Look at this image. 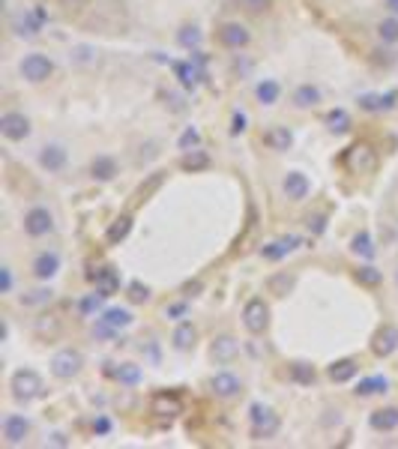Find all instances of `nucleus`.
<instances>
[{
	"mask_svg": "<svg viewBox=\"0 0 398 449\" xmlns=\"http://www.w3.org/2000/svg\"><path fill=\"white\" fill-rule=\"evenodd\" d=\"M48 443H51V446H69V440H66V434H60V431H54V434L48 437Z\"/></svg>",
	"mask_w": 398,
	"mask_h": 449,
	"instance_id": "53",
	"label": "nucleus"
},
{
	"mask_svg": "<svg viewBox=\"0 0 398 449\" xmlns=\"http://www.w3.org/2000/svg\"><path fill=\"white\" fill-rule=\"evenodd\" d=\"M27 434H30V422H27V417H21V413H9V417L3 419V440L9 446H21Z\"/></svg>",
	"mask_w": 398,
	"mask_h": 449,
	"instance_id": "11",
	"label": "nucleus"
},
{
	"mask_svg": "<svg viewBox=\"0 0 398 449\" xmlns=\"http://www.w3.org/2000/svg\"><path fill=\"white\" fill-rule=\"evenodd\" d=\"M386 390H390V381H386L383 374H372V377H363L354 392L359 395V399H368V395H381Z\"/></svg>",
	"mask_w": 398,
	"mask_h": 449,
	"instance_id": "26",
	"label": "nucleus"
},
{
	"mask_svg": "<svg viewBox=\"0 0 398 449\" xmlns=\"http://www.w3.org/2000/svg\"><path fill=\"white\" fill-rule=\"evenodd\" d=\"M18 69H21V75L30 81V84H42V81L51 78L54 63H51V57H45V54H27Z\"/></svg>",
	"mask_w": 398,
	"mask_h": 449,
	"instance_id": "5",
	"label": "nucleus"
},
{
	"mask_svg": "<svg viewBox=\"0 0 398 449\" xmlns=\"http://www.w3.org/2000/svg\"><path fill=\"white\" fill-rule=\"evenodd\" d=\"M198 144H201V132H198L195 126H189V129L180 135V150H198Z\"/></svg>",
	"mask_w": 398,
	"mask_h": 449,
	"instance_id": "43",
	"label": "nucleus"
},
{
	"mask_svg": "<svg viewBox=\"0 0 398 449\" xmlns=\"http://www.w3.org/2000/svg\"><path fill=\"white\" fill-rule=\"evenodd\" d=\"M207 165H210L207 153H201V150H186V156H183V168L186 171H198V168H207Z\"/></svg>",
	"mask_w": 398,
	"mask_h": 449,
	"instance_id": "40",
	"label": "nucleus"
},
{
	"mask_svg": "<svg viewBox=\"0 0 398 449\" xmlns=\"http://www.w3.org/2000/svg\"><path fill=\"white\" fill-rule=\"evenodd\" d=\"M0 291L12 294V269L9 267H0Z\"/></svg>",
	"mask_w": 398,
	"mask_h": 449,
	"instance_id": "50",
	"label": "nucleus"
},
{
	"mask_svg": "<svg viewBox=\"0 0 398 449\" xmlns=\"http://www.w3.org/2000/svg\"><path fill=\"white\" fill-rule=\"evenodd\" d=\"M129 300L132 303H147L150 300V287L141 285V282H132L129 285Z\"/></svg>",
	"mask_w": 398,
	"mask_h": 449,
	"instance_id": "45",
	"label": "nucleus"
},
{
	"mask_svg": "<svg viewBox=\"0 0 398 449\" xmlns=\"http://www.w3.org/2000/svg\"><path fill=\"white\" fill-rule=\"evenodd\" d=\"M102 300H105V296H99V294H90V296H84V300H81V305H78V309L84 312V314H90V312H96V309H99V303H102Z\"/></svg>",
	"mask_w": 398,
	"mask_h": 449,
	"instance_id": "47",
	"label": "nucleus"
},
{
	"mask_svg": "<svg viewBox=\"0 0 398 449\" xmlns=\"http://www.w3.org/2000/svg\"><path fill=\"white\" fill-rule=\"evenodd\" d=\"M300 237L296 233H287V237H282V240H273V242H267L264 249H260V258L264 260H282V258H287L291 251H296L300 249Z\"/></svg>",
	"mask_w": 398,
	"mask_h": 449,
	"instance_id": "14",
	"label": "nucleus"
},
{
	"mask_svg": "<svg viewBox=\"0 0 398 449\" xmlns=\"http://www.w3.org/2000/svg\"><path fill=\"white\" fill-rule=\"evenodd\" d=\"M372 350H375V356H392L395 350H398V327H392V323H386V327H381L375 332V341H372Z\"/></svg>",
	"mask_w": 398,
	"mask_h": 449,
	"instance_id": "13",
	"label": "nucleus"
},
{
	"mask_svg": "<svg viewBox=\"0 0 398 449\" xmlns=\"http://www.w3.org/2000/svg\"><path fill=\"white\" fill-rule=\"evenodd\" d=\"M60 329V323L57 321H36V332H39V336H45V332H48V336H54V332Z\"/></svg>",
	"mask_w": 398,
	"mask_h": 449,
	"instance_id": "51",
	"label": "nucleus"
},
{
	"mask_svg": "<svg viewBox=\"0 0 398 449\" xmlns=\"http://www.w3.org/2000/svg\"><path fill=\"white\" fill-rule=\"evenodd\" d=\"M174 75H177V81H180V84H183L186 90H195L198 84H204V81H207V69L198 66V63L189 57V60L174 63Z\"/></svg>",
	"mask_w": 398,
	"mask_h": 449,
	"instance_id": "10",
	"label": "nucleus"
},
{
	"mask_svg": "<svg viewBox=\"0 0 398 449\" xmlns=\"http://www.w3.org/2000/svg\"><path fill=\"white\" fill-rule=\"evenodd\" d=\"M243 3V9H249V12H267L269 6H273V0H240Z\"/></svg>",
	"mask_w": 398,
	"mask_h": 449,
	"instance_id": "46",
	"label": "nucleus"
},
{
	"mask_svg": "<svg viewBox=\"0 0 398 449\" xmlns=\"http://www.w3.org/2000/svg\"><path fill=\"white\" fill-rule=\"evenodd\" d=\"M327 129L330 132H348L350 129V114L345 111V108H332V111L327 114Z\"/></svg>",
	"mask_w": 398,
	"mask_h": 449,
	"instance_id": "34",
	"label": "nucleus"
},
{
	"mask_svg": "<svg viewBox=\"0 0 398 449\" xmlns=\"http://www.w3.org/2000/svg\"><path fill=\"white\" fill-rule=\"evenodd\" d=\"M114 377L126 386H135V383H141V368L132 365V363H123L120 368H114Z\"/></svg>",
	"mask_w": 398,
	"mask_h": 449,
	"instance_id": "35",
	"label": "nucleus"
},
{
	"mask_svg": "<svg viewBox=\"0 0 398 449\" xmlns=\"http://www.w3.org/2000/svg\"><path fill=\"white\" fill-rule=\"evenodd\" d=\"M291 287H294V276H287V273L269 278V294H276V296H285Z\"/></svg>",
	"mask_w": 398,
	"mask_h": 449,
	"instance_id": "42",
	"label": "nucleus"
},
{
	"mask_svg": "<svg viewBox=\"0 0 398 449\" xmlns=\"http://www.w3.org/2000/svg\"><path fill=\"white\" fill-rule=\"evenodd\" d=\"M93 431H96L99 437H105L108 431H111V422H108L105 417H96V419H93Z\"/></svg>",
	"mask_w": 398,
	"mask_h": 449,
	"instance_id": "52",
	"label": "nucleus"
},
{
	"mask_svg": "<svg viewBox=\"0 0 398 449\" xmlns=\"http://www.w3.org/2000/svg\"><path fill=\"white\" fill-rule=\"evenodd\" d=\"M117 332H120V329L111 327V323L102 321V318L93 323V336H96V338H117Z\"/></svg>",
	"mask_w": 398,
	"mask_h": 449,
	"instance_id": "44",
	"label": "nucleus"
},
{
	"mask_svg": "<svg viewBox=\"0 0 398 449\" xmlns=\"http://www.w3.org/2000/svg\"><path fill=\"white\" fill-rule=\"evenodd\" d=\"M102 321H108L117 329H123V327H129V323H132V314L126 312V309H105L102 312Z\"/></svg>",
	"mask_w": 398,
	"mask_h": 449,
	"instance_id": "37",
	"label": "nucleus"
},
{
	"mask_svg": "<svg viewBox=\"0 0 398 449\" xmlns=\"http://www.w3.org/2000/svg\"><path fill=\"white\" fill-rule=\"evenodd\" d=\"M201 39H204V33L198 30L195 24H186V27H180V33H177V42L183 45V48H189V51L201 48Z\"/></svg>",
	"mask_w": 398,
	"mask_h": 449,
	"instance_id": "33",
	"label": "nucleus"
},
{
	"mask_svg": "<svg viewBox=\"0 0 398 449\" xmlns=\"http://www.w3.org/2000/svg\"><path fill=\"white\" fill-rule=\"evenodd\" d=\"M282 189H285V195L291 198V201H303V198H309L312 183H309V177H305L303 171H287L285 180H282Z\"/></svg>",
	"mask_w": 398,
	"mask_h": 449,
	"instance_id": "15",
	"label": "nucleus"
},
{
	"mask_svg": "<svg viewBox=\"0 0 398 449\" xmlns=\"http://www.w3.org/2000/svg\"><path fill=\"white\" fill-rule=\"evenodd\" d=\"M213 392L219 395V399H234V395H240L243 392V383H240V377L237 374H231V372H219V374H213Z\"/></svg>",
	"mask_w": 398,
	"mask_h": 449,
	"instance_id": "18",
	"label": "nucleus"
},
{
	"mask_svg": "<svg viewBox=\"0 0 398 449\" xmlns=\"http://www.w3.org/2000/svg\"><path fill=\"white\" fill-rule=\"evenodd\" d=\"M395 99L398 93H366L359 96V108H366V111H390Z\"/></svg>",
	"mask_w": 398,
	"mask_h": 449,
	"instance_id": "24",
	"label": "nucleus"
},
{
	"mask_svg": "<svg viewBox=\"0 0 398 449\" xmlns=\"http://www.w3.org/2000/svg\"><path fill=\"white\" fill-rule=\"evenodd\" d=\"M51 296H54L51 287H36V291L21 296V303L24 305H45V303H51Z\"/></svg>",
	"mask_w": 398,
	"mask_h": 449,
	"instance_id": "41",
	"label": "nucleus"
},
{
	"mask_svg": "<svg viewBox=\"0 0 398 449\" xmlns=\"http://www.w3.org/2000/svg\"><path fill=\"white\" fill-rule=\"evenodd\" d=\"M150 408H153V413H159V417L174 419L177 413H183V401H180L177 392H156V395H153Z\"/></svg>",
	"mask_w": 398,
	"mask_h": 449,
	"instance_id": "17",
	"label": "nucleus"
},
{
	"mask_svg": "<svg viewBox=\"0 0 398 449\" xmlns=\"http://www.w3.org/2000/svg\"><path fill=\"white\" fill-rule=\"evenodd\" d=\"M354 278H357L359 285H366V287H377L383 276H381V269H375V267H359L357 273H354Z\"/></svg>",
	"mask_w": 398,
	"mask_h": 449,
	"instance_id": "38",
	"label": "nucleus"
},
{
	"mask_svg": "<svg viewBox=\"0 0 398 449\" xmlns=\"http://www.w3.org/2000/svg\"><path fill=\"white\" fill-rule=\"evenodd\" d=\"M93 282H96V294L105 296V300L120 291V273H117L114 267H102V269H99V273L93 276Z\"/></svg>",
	"mask_w": 398,
	"mask_h": 449,
	"instance_id": "19",
	"label": "nucleus"
},
{
	"mask_svg": "<svg viewBox=\"0 0 398 449\" xmlns=\"http://www.w3.org/2000/svg\"><path fill=\"white\" fill-rule=\"evenodd\" d=\"M359 372V363L357 359H339V363H332L330 365V381L332 383H348V381H354Z\"/></svg>",
	"mask_w": 398,
	"mask_h": 449,
	"instance_id": "23",
	"label": "nucleus"
},
{
	"mask_svg": "<svg viewBox=\"0 0 398 449\" xmlns=\"http://www.w3.org/2000/svg\"><path fill=\"white\" fill-rule=\"evenodd\" d=\"M249 39H252L249 27L240 24V21H225L219 27V42L225 45V48H246Z\"/></svg>",
	"mask_w": 398,
	"mask_h": 449,
	"instance_id": "12",
	"label": "nucleus"
},
{
	"mask_svg": "<svg viewBox=\"0 0 398 449\" xmlns=\"http://www.w3.org/2000/svg\"><path fill=\"white\" fill-rule=\"evenodd\" d=\"M321 102V87L314 84H300L294 90V105L296 108H314Z\"/></svg>",
	"mask_w": 398,
	"mask_h": 449,
	"instance_id": "28",
	"label": "nucleus"
},
{
	"mask_svg": "<svg viewBox=\"0 0 398 449\" xmlns=\"http://www.w3.org/2000/svg\"><path fill=\"white\" fill-rule=\"evenodd\" d=\"M386 9H390L392 15H398V0H386Z\"/></svg>",
	"mask_w": 398,
	"mask_h": 449,
	"instance_id": "54",
	"label": "nucleus"
},
{
	"mask_svg": "<svg viewBox=\"0 0 398 449\" xmlns=\"http://www.w3.org/2000/svg\"><path fill=\"white\" fill-rule=\"evenodd\" d=\"M243 323H246V329L252 332V336L267 332V327H269V305L264 300H249L246 309H243Z\"/></svg>",
	"mask_w": 398,
	"mask_h": 449,
	"instance_id": "6",
	"label": "nucleus"
},
{
	"mask_svg": "<svg viewBox=\"0 0 398 449\" xmlns=\"http://www.w3.org/2000/svg\"><path fill=\"white\" fill-rule=\"evenodd\" d=\"M195 338H198V329H195L189 321H183V323H180V327L174 329V338H171V341H174L177 350H192V347H195Z\"/></svg>",
	"mask_w": 398,
	"mask_h": 449,
	"instance_id": "29",
	"label": "nucleus"
},
{
	"mask_svg": "<svg viewBox=\"0 0 398 449\" xmlns=\"http://www.w3.org/2000/svg\"><path fill=\"white\" fill-rule=\"evenodd\" d=\"M246 123H249L246 114H243V111H234V117H231V132H234V135H243V132L249 129Z\"/></svg>",
	"mask_w": 398,
	"mask_h": 449,
	"instance_id": "49",
	"label": "nucleus"
},
{
	"mask_svg": "<svg viewBox=\"0 0 398 449\" xmlns=\"http://www.w3.org/2000/svg\"><path fill=\"white\" fill-rule=\"evenodd\" d=\"M129 231H132V219L129 216H120V219H114V224L108 228L105 240L111 242V246H117V242H123L126 237H129Z\"/></svg>",
	"mask_w": 398,
	"mask_h": 449,
	"instance_id": "31",
	"label": "nucleus"
},
{
	"mask_svg": "<svg viewBox=\"0 0 398 449\" xmlns=\"http://www.w3.org/2000/svg\"><path fill=\"white\" fill-rule=\"evenodd\" d=\"M9 390H12V399L18 404H30L45 392V383L33 368H18L12 374V381H9Z\"/></svg>",
	"mask_w": 398,
	"mask_h": 449,
	"instance_id": "1",
	"label": "nucleus"
},
{
	"mask_svg": "<svg viewBox=\"0 0 398 449\" xmlns=\"http://www.w3.org/2000/svg\"><path fill=\"white\" fill-rule=\"evenodd\" d=\"M210 354H213L216 363H231V359H237V354H240V341L234 336H219L213 341Z\"/></svg>",
	"mask_w": 398,
	"mask_h": 449,
	"instance_id": "21",
	"label": "nucleus"
},
{
	"mask_svg": "<svg viewBox=\"0 0 398 449\" xmlns=\"http://www.w3.org/2000/svg\"><path fill=\"white\" fill-rule=\"evenodd\" d=\"M395 282H398V269H395Z\"/></svg>",
	"mask_w": 398,
	"mask_h": 449,
	"instance_id": "55",
	"label": "nucleus"
},
{
	"mask_svg": "<svg viewBox=\"0 0 398 449\" xmlns=\"http://www.w3.org/2000/svg\"><path fill=\"white\" fill-rule=\"evenodd\" d=\"M249 419H252V437H255V440L276 437L278 426H282L278 417H276V410L267 408V404H252V408H249Z\"/></svg>",
	"mask_w": 398,
	"mask_h": 449,
	"instance_id": "2",
	"label": "nucleus"
},
{
	"mask_svg": "<svg viewBox=\"0 0 398 449\" xmlns=\"http://www.w3.org/2000/svg\"><path fill=\"white\" fill-rule=\"evenodd\" d=\"M345 168L350 171V174H372V171L377 168V153L372 144H366V141H359L354 144V147H348L345 150Z\"/></svg>",
	"mask_w": 398,
	"mask_h": 449,
	"instance_id": "3",
	"label": "nucleus"
},
{
	"mask_svg": "<svg viewBox=\"0 0 398 449\" xmlns=\"http://www.w3.org/2000/svg\"><path fill=\"white\" fill-rule=\"evenodd\" d=\"M24 231H27V237H45V233L54 231V216L45 207H33L24 216Z\"/></svg>",
	"mask_w": 398,
	"mask_h": 449,
	"instance_id": "9",
	"label": "nucleus"
},
{
	"mask_svg": "<svg viewBox=\"0 0 398 449\" xmlns=\"http://www.w3.org/2000/svg\"><path fill=\"white\" fill-rule=\"evenodd\" d=\"M377 36H381L383 42H398V18H383L381 24H377Z\"/></svg>",
	"mask_w": 398,
	"mask_h": 449,
	"instance_id": "39",
	"label": "nucleus"
},
{
	"mask_svg": "<svg viewBox=\"0 0 398 449\" xmlns=\"http://www.w3.org/2000/svg\"><path fill=\"white\" fill-rule=\"evenodd\" d=\"M0 135L9 141H24L27 135H30V120L18 111H6L0 117Z\"/></svg>",
	"mask_w": 398,
	"mask_h": 449,
	"instance_id": "7",
	"label": "nucleus"
},
{
	"mask_svg": "<svg viewBox=\"0 0 398 449\" xmlns=\"http://www.w3.org/2000/svg\"><path fill=\"white\" fill-rule=\"evenodd\" d=\"M278 93H282V87H278V81H273V78H264L255 87V96H258L260 105H276L278 102Z\"/></svg>",
	"mask_w": 398,
	"mask_h": 449,
	"instance_id": "30",
	"label": "nucleus"
},
{
	"mask_svg": "<svg viewBox=\"0 0 398 449\" xmlns=\"http://www.w3.org/2000/svg\"><path fill=\"white\" fill-rule=\"evenodd\" d=\"M368 426L375 431H395L398 428V408H381L368 417Z\"/></svg>",
	"mask_w": 398,
	"mask_h": 449,
	"instance_id": "22",
	"label": "nucleus"
},
{
	"mask_svg": "<svg viewBox=\"0 0 398 449\" xmlns=\"http://www.w3.org/2000/svg\"><path fill=\"white\" fill-rule=\"evenodd\" d=\"M186 309H189L186 303H171V305H165V318L180 321V318H186Z\"/></svg>",
	"mask_w": 398,
	"mask_h": 449,
	"instance_id": "48",
	"label": "nucleus"
},
{
	"mask_svg": "<svg viewBox=\"0 0 398 449\" xmlns=\"http://www.w3.org/2000/svg\"><path fill=\"white\" fill-rule=\"evenodd\" d=\"M60 273V255L57 251H39V255L33 258V276L39 278V282H48Z\"/></svg>",
	"mask_w": 398,
	"mask_h": 449,
	"instance_id": "16",
	"label": "nucleus"
},
{
	"mask_svg": "<svg viewBox=\"0 0 398 449\" xmlns=\"http://www.w3.org/2000/svg\"><path fill=\"white\" fill-rule=\"evenodd\" d=\"M350 249H354V251H357V255H359V258H366V260H372V258L377 255V249H375V240H372V237H368V233H366V231H359V233H357V237H354V240H350Z\"/></svg>",
	"mask_w": 398,
	"mask_h": 449,
	"instance_id": "32",
	"label": "nucleus"
},
{
	"mask_svg": "<svg viewBox=\"0 0 398 449\" xmlns=\"http://www.w3.org/2000/svg\"><path fill=\"white\" fill-rule=\"evenodd\" d=\"M42 24H45V12H42L39 6L30 9V12H18V15L12 18V30H15V36H27V39H33V36L42 30Z\"/></svg>",
	"mask_w": 398,
	"mask_h": 449,
	"instance_id": "8",
	"label": "nucleus"
},
{
	"mask_svg": "<svg viewBox=\"0 0 398 449\" xmlns=\"http://www.w3.org/2000/svg\"><path fill=\"white\" fill-rule=\"evenodd\" d=\"M66 150H63L60 147V144H45V147L39 150V165L45 168V171H51V174H54V171H63V168H66Z\"/></svg>",
	"mask_w": 398,
	"mask_h": 449,
	"instance_id": "20",
	"label": "nucleus"
},
{
	"mask_svg": "<svg viewBox=\"0 0 398 449\" xmlns=\"http://www.w3.org/2000/svg\"><path fill=\"white\" fill-rule=\"evenodd\" d=\"M264 144L269 150H276V153H285V150H291V144H294V135L285 129V126H273L267 135H264Z\"/></svg>",
	"mask_w": 398,
	"mask_h": 449,
	"instance_id": "25",
	"label": "nucleus"
},
{
	"mask_svg": "<svg viewBox=\"0 0 398 449\" xmlns=\"http://www.w3.org/2000/svg\"><path fill=\"white\" fill-rule=\"evenodd\" d=\"M81 368H84V356H81L78 350H72V347H63V350H57V354L51 356V374L60 377V381H72Z\"/></svg>",
	"mask_w": 398,
	"mask_h": 449,
	"instance_id": "4",
	"label": "nucleus"
},
{
	"mask_svg": "<svg viewBox=\"0 0 398 449\" xmlns=\"http://www.w3.org/2000/svg\"><path fill=\"white\" fill-rule=\"evenodd\" d=\"M90 174H93V180H99V183H108V180L117 177V162L111 156H96L90 162Z\"/></svg>",
	"mask_w": 398,
	"mask_h": 449,
	"instance_id": "27",
	"label": "nucleus"
},
{
	"mask_svg": "<svg viewBox=\"0 0 398 449\" xmlns=\"http://www.w3.org/2000/svg\"><path fill=\"white\" fill-rule=\"evenodd\" d=\"M291 377L296 383H303V386H312L318 374H314V365H309V363H294L291 365Z\"/></svg>",
	"mask_w": 398,
	"mask_h": 449,
	"instance_id": "36",
	"label": "nucleus"
}]
</instances>
